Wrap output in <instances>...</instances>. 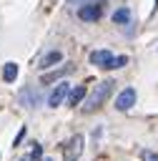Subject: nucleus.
<instances>
[{
    "mask_svg": "<svg viewBox=\"0 0 158 161\" xmlns=\"http://www.w3.org/2000/svg\"><path fill=\"white\" fill-rule=\"evenodd\" d=\"M113 83L115 80H110V78H105V80H100V83H95V88H93V93L85 98V111L90 113V111H98L103 103H105V98L113 93Z\"/></svg>",
    "mask_w": 158,
    "mask_h": 161,
    "instance_id": "nucleus-1",
    "label": "nucleus"
},
{
    "mask_svg": "<svg viewBox=\"0 0 158 161\" xmlns=\"http://www.w3.org/2000/svg\"><path fill=\"white\" fill-rule=\"evenodd\" d=\"M83 143H85V138H83L80 133H75V136L63 146V161H78L80 153H83Z\"/></svg>",
    "mask_w": 158,
    "mask_h": 161,
    "instance_id": "nucleus-2",
    "label": "nucleus"
},
{
    "mask_svg": "<svg viewBox=\"0 0 158 161\" xmlns=\"http://www.w3.org/2000/svg\"><path fill=\"white\" fill-rule=\"evenodd\" d=\"M70 91H73V88H70V83H68V80L58 83V86L53 88V93L48 96V106H50V108H58V106H60V103L70 96Z\"/></svg>",
    "mask_w": 158,
    "mask_h": 161,
    "instance_id": "nucleus-3",
    "label": "nucleus"
},
{
    "mask_svg": "<svg viewBox=\"0 0 158 161\" xmlns=\"http://www.w3.org/2000/svg\"><path fill=\"white\" fill-rule=\"evenodd\" d=\"M18 101H20V106H25V108H38V103H40V96H38V91L35 88H30V86H25L23 91H20V96H18Z\"/></svg>",
    "mask_w": 158,
    "mask_h": 161,
    "instance_id": "nucleus-4",
    "label": "nucleus"
},
{
    "mask_svg": "<svg viewBox=\"0 0 158 161\" xmlns=\"http://www.w3.org/2000/svg\"><path fill=\"white\" fill-rule=\"evenodd\" d=\"M133 103H135V91H133V88L120 91L118 98H115V108H118V111H130Z\"/></svg>",
    "mask_w": 158,
    "mask_h": 161,
    "instance_id": "nucleus-5",
    "label": "nucleus"
},
{
    "mask_svg": "<svg viewBox=\"0 0 158 161\" xmlns=\"http://www.w3.org/2000/svg\"><path fill=\"white\" fill-rule=\"evenodd\" d=\"M100 13H103L100 3H98V5H85V8H78V18H80V20H85V23H95V20L100 18Z\"/></svg>",
    "mask_w": 158,
    "mask_h": 161,
    "instance_id": "nucleus-6",
    "label": "nucleus"
},
{
    "mask_svg": "<svg viewBox=\"0 0 158 161\" xmlns=\"http://www.w3.org/2000/svg\"><path fill=\"white\" fill-rule=\"evenodd\" d=\"M115 55L110 53V50H105V48H100V50H93L90 53V63L93 65H98V68H108V63L113 60Z\"/></svg>",
    "mask_w": 158,
    "mask_h": 161,
    "instance_id": "nucleus-7",
    "label": "nucleus"
},
{
    "mask_svg": "<svg viewBox=\"0 0 158 161\" xmlns=\"http://www.w3.org/2000/svg\"><path fill=\"white\" fill-rule=\"evenodd\" d=\"M83 98H88V91H85V86H78V88L70 91V96H68V106L78 108V106L83 103Z\"/></svg>",
    "mask_w": 158,
    "mask_h": 161,
    "instance_id": "nucleus-8",
    "label": "nucleus"
},
{
    "mask_svg": "<svg viewBox=\"0 0 158 161\" xmlns=\"http://www.w3.org/2000/svg\"><path fill=\"white\" fill-rule=\"evenodd\" d=\"M60 60H63V53H60V50H50V53H45V55L40 58L38 65H40V68H53V65L60 63Z\"/></svg>",
    "mask_w": 158,
    "mask_h": 161,
    "instance_id": "nucleus-9",
    "label": "nucleus"
},
{
    "mask_svg": "<svg viewBox=\"0 0 158 161\" xmlns=\"http://www.w3.org/2000/svg\"><path fill=\"white\" fill-rule=\"evenodd\" d=\"M3 78H5V83H15V78H18V63H5V68H3Z\"/></svg>",
    "mask_w": 158,
    "mask_h": 161,
    "instance_id": "nucleus-10",
    "label": "nucleus"
},
{
    "mask_svg": "<svg viewBox=\"0 0 158 161\" xmlns=\"http://www.w3.org/2000/svg\"><path fill=\"white\" fill-rule=\"evenodd\" d=\"M130 20V10L128 8H118L115 13H113V23H118V25H125Z\"/></svg>",
    "mask_w": 158,
    "mask_h": 161,
    "instance_id": "nucleus-11",
    "label": "nucleus"
},
{
    "mask_svg": "<svg viewBox=\"0 0 158 161\" xmlns=\"http://www.w3.org/2000/svg\"><path fill=\"white\" fill-rule=\"evenodd\" d=\"M73 70V65H65V68H60V70H55V73H50V75H43V83H53L55 78H60V75H68Z\"/></svg>",
    "mask_w": 158,
    "mask_h": 161,
    "instance_id": "nucleus-12",
    "label": "nucleus"
},
{
    "mask_svg": "<svg viewBox=\"0 0 158 161\" xmlns=\"http://www.w3.org/2000/svg\"><path fill=\"white\" fill-rule=\"evenodd\" d=\"M40 153H43V148H40V143H33V148H30V153H25V156H23V161H40Z\"/></svg>",
    "mask_w": 158,
    "mask_h": 161,
    "instance_id": "nucleus-13",
    "label": "nucleus"
},
{
    "mask_svg": "<svg viewBox=\"0 0 158 161\" xmlns=\"http://www.w3.org/2000/svg\"><path fill=\"white\" fill-rule=\"evenodd\" d=\"M73 8H85V5H98V3H103V0H68Z\"/></svg>",
    "mask_w": 158,
    "mask_h": 161,
    "instance_id": "nucleus-14",
    "label": "nucleus"
},
{
    "mask_svg": "<svg viewBox=\"0 0 158 161\" xmlns=\"http://www.w3.org/2000/svg\"><path fill=\"white\" fill-rule=\"evenodd\" d=\"M140 158H143V161H158V153H155V151H143Z\"/></svg>",
    "mask_w": 158,
    "mask_h": 161,
    "instance_id": "nucleus-15",
    "label": "nucleus"
},
{
    "mask_svg": "<svg viewBox=\"0 0 158 161\" xmlns=\"http://www.w3.org/2000/svg\"><path fill=\"white\" fill-rule=\"evenodd\" d=\"M25 133H28V131H25V126H23V128L18 131V136H15V141H13V146H20V141L25 138Z\"/></svg>",
    "mask_w": 158,
    "mask_h": 161,
    "instance_id": "nucleus-16",
    "label": "nucleus"
},
{
    "mask_svg": "<svg viewBox=\"0 0 158 161\" xmlns=\"http://www.w3.org/2000/svg\"><path fill=\"white\" fill-rule=\"evenodd\" d=\"M40 161H50V158H40Z\"/></svg>",
    "mask_w": 158,
    "mask_h": 161,
    "instance_id": "nucleus-17",
    "label": "nucleus"
}]
</instances>
